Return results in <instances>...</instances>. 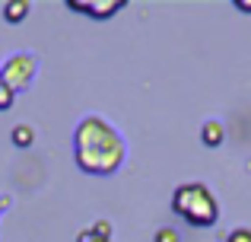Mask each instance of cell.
Instances as JSON below:
<instances>
[{"label": "cell", "mask_w": 251, "mask_h": 242, "mask_svg": "<svg viewBox=\"0 0 251 242\" xmlns=\"http://www.w3.org/2000/svg\"><path fill=\"white\" fill-rule=\"evenodd\" d=\"M74 156L86 175H111L121 169L127 150L121 131L111 121L102 115H86L74 128Z\"/></svg>", "instance_id": "obj_1"}, {"label": "cell", "mask_w": 251, "mask_h": 242, "mask_svg": "<svg viewBox=\"0 0 251 242\" xmlns=\"http://www.w3.org/2000/svg\"><path fill=\"white\" fill-rule=\"evenodd\" d=\"M172 211L191 226H213L220 220V201L203 182H188L172 191Z\"/></svg>", "instance_id": "obj_2"}, {"label": "cell", "mask_w": 251, "mask_h": 242, "mask_svg": "<svg viewBox=\"0 0 251 242\" xmlns=\"http://www.w3.org/2000/svg\"><path fill=\"white\" fill-rule=\"evenodd\" d=\"M35 74H38V57L32 54V51H16V54H10L6 61H0V83H3L6 89H13V93L29 89L32 80H35Z\"/></svg>", "instance_id": "obj_3"}, {"label": "cell", "mask_w": 251, "mask_h": 242, "mask_svg": "<svg viewBox=\"0 0 251 242\" xmlns=\"http://www.w3.org/2000/svg\"><path fill=\"white\" fill-rule=\"evenodd\" d=\"M67 6L76 10V13H86V16H92V19H108V16H115V13H121L127 3H124V0H67Z\"/></svg>", "instance_id": "obj_4"}, {"label": "cell", "mask_w": 251, "mask_h": 242, "mask_svg": "<svg viewBox=\"0 0 251 242\" xmlns=\"http://www.w3.org/2000/svg\"><path fill=\"white\" fill-rule=\"evenodd\" d=\"M29 10H32L29 0H10V3H3V19L6 23H23L29 16Z\"/></svg>", "instance_id": "obj_5"}, {"label": "cell", "mask_w": 251, "mask_h": 242, "mask_svg": "<svg viewBox=\"0 0 251 242\" xmlns=\"http://www.w3.org/2000/svg\"><path fill=\"white\" fill-rule=\"evenodd\" d=\"M10 140L16 143L19 150L32 147V143H35V128H32V124H16V128L10 131Z\"/></svg>", "instance_id": "obj_6"}, {"label": "cell", "mask_w": 251, "mask_h": 242, "mask_svg": "<svg viewBox=\"0 0 251 242\" xmlns=\"http://www.w3.org/2000/svg\"><path fill=\"white\" fill-rule=\"evenodd\" d=\"M223 137H226V131H223L220 121H207V124L201 128V140L207 143V147H220Z\"/></svg>", "instance_id": "obj_7"}, {"label": "cell", "mask_w": 251, "mask_h": 242, "mask_svg": "<svg viewBox=\"0 0 251 242\" xmlns=\"http://www.w3.org/2000/svg\"><path fill=\"white\" fill-rule=\"evenodd\" d=\"M153 242H178V233L172 230V226H159V230L153 233Z\"/></svg>", "instance_id": "obj_8"}, {"label": "cell", "mask_w": 251, "mask_h": 242, "mask_svg": "<svg viewBox=\"0 0 251 242\" xmlns=\"http://www.w3.org/2000/svg\"><path fill=\"white\" fill-rule=\"evenodd\" d=\"M89 230L96 233V236H102V239H111V223H108V220H96Z\"/></svg>", "instance_id": "obj_9"}, {"label": "cell", "mask_w": 251, "mask_h": 242, "mask_svg": "<svg viewBox=\"0 0 251 242\" xmlns=\"http://www.w3.org/2000/svg\"><path fill=\"white\" fill-rule=\"evenodd\" d=\"M13 99H16V93H13V89H6L3 83H0V112H6V108L13 106Z\"/></svg>", "instance_id": "obj_10"}, {"label": "cell", "mask_w": 251, "mask_h": 242, "mask_svg": "<svg viewBox=\"0 0 251 242\" xmlns=\"http://www.w3.org/2000/svg\"><path fill=\"white\" fill-rule=\"evenodd\" d=\"M226 242H251V230H248V226H239V230L229 233Z\"/></svg>", "instance_id": "obj_11"}, {"label": "cell", "mask_w": 251, "mask_h": 242, "mask_svg": "<svg viewBox=\"0 0 251 242\" xmlns=\"http://www.w3.org/2000/svg\"><path fill=\"white\" fill-rule=\"evenodd\" d=\"M76 242H111V239H102V236H96L92 230H83L80 236H76Z\"/></svg>", "instance_id": "obj_12"}, {"label": "cell", "mask_w": 251, "mask_h": 242, "mask_svg": "<svg viewBox=\"0 0 251 242\" xmlns=\"http://www.w3.org/2000/svg\"><path fill=\"white\" fill-rule=\"evenodd\" d=\"M235 6H239V10H248V13H251V0H235Z\"/></svg>", "instance_id": "obj_13"}, {"label": "cell", "mask_w": 251, "mask_h": 242, "mask_svg": "<svg viewBox=\"0 0 251 242\" xmlns=\"http://www.w3.org/2000/svg\"><path fill=\"white\" fill-rule=\"evenodd\" d=\"M6 207H10V198H0V214H3Z\"/></svg>", "instance_id": "obj_14"}]
</instances>
